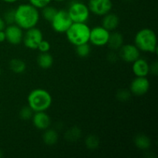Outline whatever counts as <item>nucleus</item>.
Wrapping results in <instances>:
<instances>
[{"label": "nucleus", "instance_id": "1", "mask_svg": "<svg viewBox=\"0 0 158 158\" xmlns=\"http://www.w3.org/2000/svg\"><path fill=\"white\" fill-rule=\"evenodd\" d=\"M40 14L38 9L29 3L21 4L15 9V24L23 30H27L37 26Z\"/></svg>", "mask_w": 158, "mask_h": 158}, {"label": "nucleus", "instance_id": "2", "mask_svg": "<svg viewBox=\"0 0 158 158\" xmlns=\"http://www.w3.org/2000/svg\"><path fill=\"white\" fill-rule=\"evenodd\" d=\"M134 45L140 52L156 53L157 52V39L155 32L149 28H143L136 33Z\"/></svg>", "mask_w": 158, "mask_h": 158}, {"label": "nucleus", "instance_id": "3", "mask_svg": "<svg viewBox=\"0 0 158 158\" xmlns=\"http://www.w3.org/2000/svg\"><path fill=\"white\" fill-rule=\"evenodd\" d=\"M28 106L33 112L46 111L51 106L52 98L46 89L42 88L34 89L29 94L27 97Z\"/></svg>", "mask_w": 158, "mask_h": 158}, {"label": "nucleus", "instance_id": "4", "mask_svg": "<svg viewBox=\"0 0 158 158\" xmlns=\"http://www.w3.org/2000/svg\"><path fill=\"white\" fill-rule=\"evenodd\" d=\"M65 33L68 41L77 46L89 43L90 28L86 23H73Z\"/></svg>", "mask_w": 158, "mask_h": 158}, {"label": "nucleus", "instance_id": "5", "mask_svg": "<svg viewBox=\"0 0 158 158\" xmlns=\"http://www.w3.org/2000/svg\"><path fill=\"white\" fill-rule=\"evenodd\" d=\"M67 12L73 23H86L90 15L87 5L80 1L73 2L69 5Z\"/></svg>", "mask_w": 158, "mask_h": 158}, {"label": "nucleus", "instance_id": "6", "mask_svg": "<svg viewBox=\"0 0 158 158\" xmlns=\"http://www.w3.org/2000/svg\"><path fill=\"white\" fill-rule=\"evenodd\" d=\"M51 26L55 32L58 33H65L72 25L73 22L65 9L57 11L56 14L50 22Z\"/></svg>", "mask_w": 158, "mask_h": 158}, {"label": "nucleus", "instance_id": "7", "mask_svg": "<svg viewBox=\"0 0 158 158\" xmlns=\"http://www.w3.org/2000/svg\"><path fill=\"white\" fill-rule=\"evenodd\" d=\"M43 40V34L41 29L36 26L26 30L23 39V43L27 49L35 50L38 48L40 42Z\"/></svg>", "mask_w": 158, "mask_h": 158}, {"label": "nucleus", "instance_id": "8", "mask_svg": "<svg viewBox=\"0 0 158 158\" xmlns=\"http://www.w3.org/2000/svg\"><path fill=\"white\" fill-rule=\"evenodd\" d=\"M110 35V32L102 26H95L90 29L89 43L99 47L106 46L109 41Z\"/></svg>", "mask_w": 158, "mask_h": 158}, {"label": "nucleus", "instance_id": "9", "mask_svg": "<svg viewBox=\"0 0 158 158\" xmlns=\"http://www.w3.org/2000/svg\"><path fill=\"white\" fill-rule=\"evenodd\" d=\"M88 8L89 12L98 16H103L110 12L113 8L111 0H89Z\"/></svg>", "mask_w": 158, "mask_h": 158}, {"label": "nucleus", "instance_id": "10", "mask_svg": "<svg viewBox=\"0 0 158 158\" xmlns=\"http://www.w3.org/2000/svg\"><path fill=\"white\" fill-rule=\"evenodd\" d=\"M150 81L147 77H136L130 85V92L135 96H143L150 89Z\"/></svg>", "mask_w": 158, "mask_h": 158}, {"label": "nucleus", "instance_id": "11", "mask_svg": "<svg viewBox=\"0 0 158 158\" xmlns=\"http://www.w3.org/2000/svg\"><path fill=\"white\" fill-rule=\"evenodd\" d=\"M119 57L126 63H134L140 57V51L134 44L123 45L119 49Z\"/></svg>", "mask_w": 158, "mask_h": 158}, {"label": "nucleus", "instance_id": "12", "mask_svg": "<svg viewBox=\"0 0 158 158\" xmlns=\"http://www.w3.org/2000/svg\"><path fill=\"white\" fill-rule=\"evenodd\" d=\"M5 34H6V40L9 43L12 45H19L23 42V29H21L16 24L8 25L6 29H4Z\"/></svg>", "mask_w": 158, "mask_h": 158}, {"label": "nucleus", "instance_id": "13", "mask_svg": "<svg viewBox=\"0 0 158 158\" xmlns=\"http://www.w3.org/2000/svg\"><path fill=\"white\" fill-rule=\"evenodd\" d=\"M32 120L34 127L40 131H45L48 129L51 124V119L46 111L34 112Z\"/></svg>", "mask_w": 158, "mask_h": 158}, {"label": "nucleus", "instance_id": "14", "mask_svg": "<svg viewBox=\"0 0 158 158\" xmlns=\"http://www.w3.org/2000/svg\"><path fill=\"white\" fill-rule=\"evenodd\" d=\"M132 63V71L136 77H148L150 73V64L146 60L140 57Z\"/></svg>", "mask_w": 158, "mask_h": 158}, {"label": "nucleus", "instance_id": "15", "mask_svg": "<svg viewBox=\"0 0 158 158\" xmlns=\"http://www.w3.org/2000/svg\"><path fill=\"white\" fill-rule=\"evenodd\" d=\"M119 23H120V19L118 15L110 12L103 15L102 19V26L110 32L115 30L118 27Z\"/></svg>", "mask_w": 158, "mask_h": 158}, {"label": "nucleus", "instance_id": "16", "mask_svg": "<svg viewBox=\"0 0 158 158\" xmlns=\"http://www.w3.org/2000/svg\"><path fill=\"white\" fill-rule=\"evenodd\" d=\"M37 64L40 68L44 69H49L53 65L54 60L52 56L48 52H41L37 57Z\"/></svg>", "mask_w": 158, "mask_h": 158}, {"label": "nucleus", "instance_id": "17", "mask_svg": "<svg viewBox=\"0 0 158 158\" xmlns=\"http://www.w3.org/2000/svg\"><path fill=\"white\" fill-rule=\"evenodd\" d=\"M123 45V36L121 33L118 32H114L110 33L107 46L112 50H119Z\"/></svg>", "mask_w": 158, "mask_h": 158}, {"label": "nucleus", "instance_id": "18", "mask_svg": "<svg viewBox=\"0 0 158 158\" xmlns=\"http://www.w3.org/2000/svg\"><path fill=\"white\" fill-rule=\"evenodd\" d=\"M59 140V134L56 131L53 129L45 130L43 134V140L44 143L48 146H52L56 144Z\"/></svg>", "mask_w": 158, "mask_h": 158}, {"label": "nucleus", "instance_id": "19", "mask_svg": "<svg viewBox=\"0 0 158 158\" xmlns=\"http://www.w3.org/2000/svg\"><path fill=\"white\" fill-rule=\"evenodd\" d=\"M134 144L138 149L142 150V151H146L148 150L151 146V140L150 137L144 134H137L134 137Z\"/></svg>", "mask_w": 158, "mask_h": 158}, {"label": "nucleus", "instance_id": "20", "mask_svg": "<svg viewBox=\"0 0 158 158\" xmlns=\"http://www.w3.org/2000/svg\"><path fill=\"white\" fill-rule=\"evenodd\" d=\"M9 68L14 73L21 74L26 71V64L20 59H12L9 62Z\"/></svg>", "mask_w": 158, "mask_h": 158}, {"label": "nucleus", "instance_id": "21", "mask_svg": "<svg viewBox=\"0 0 158 158\" xmlns=\"http://www.w3.org/2000/svg\"><path fill=\"white\" fill-rule=\"evenodd\" d=\"M57 11H58V9H56L55 7L48 5L46 7L42 9V15H43V19H44L45 20H46V21L50 23L51 20L53 19V17L55 16V15L56 14Z\"/></svg>", "mask_w": 158, "mask_h": 158}, {"label": "nucleus", "instance_id": "22", "mask_svg": "<svg viewBox=\"0 0 158 158\" xmlns=\"http://www.w3.org/2000/svg\"><path fill=\"white\" fill-rule=\"evenodd\" d=\"M91 52V48L89 43H83L76 46V53L82 58L88 56Z\"/></svg>", "mask_w": 158, "mask_h": 158}, {"label": "nucleus", "instance_id": "23", "mask_svg": "<svg viewBox=\"0 0 158 158\" xmlns=\"http://www.w3.org/2000/svg\"><path fill=\"white\" fill-rule=\"evenodd\" d=\"M81 136V131L77 127L70 128L67 132L65 134V138L69 141H76L80 139Z\"/></svg>", "mask_w": 158, "mask_h": 158}, {"label": "nucleus", "instance_id": "24", "mask_svg": "<svg viewBox=\"0 0 158 158\" xmlns=\"http://www.w3.org/2000/svg\"><path fill=\"white\" fill-rule=\"evenodd\" d=\"M85 144L88 149L95 150L97 149L100 144L98 137L94 135H89L85 140Z\"/></svg>", "mask_w": 158, "mask_h": 158}, {"label": "nucleus", "instance_id": "25", "mask_svg": "<svg viewBox=\"0 0 158 158\" xmlns=\"http://www.w3.org/2000/svg\"><path fill=\"white\" fill-rule=\"evenodd\" d=\"M34 112L29 106H23L19 111V117L21 120H28L32 119Z\"/></svg>", "mask_w": 158, "mask_h": 158}, {"label": "nucleus", "instance_id": "26", "mask_svg": "<svg viewBox=\"0 0 158 158\" xmlns=\"http://www.w3.org/2000/svg\"><path fill=\"white\" fill-rule=\"evenodd\" d=\"M3 19L6 25H11L15 23V9H9L3 15Z\"/></svg>", "mask_w": 158, "mask_h": 158}, {"label": "nucleus", "instance_id": "27", "mask_svg": "<svg viewBox=\"0 0 158 158\" xmlns=\"http://www.w3.org/2000/svg\"><path fill=\"white\" fill-rule=\"evenodd\" d=\"M131 93L130 92V90L126 89H122L117 92V98L119 101L121 102H125L127 100H129L131 98Z\"/></svg>", "mask_w": 158, "mask_h": 158}, {"label": "nucleus", "instance_id": "28", "mask_svg": "<svg viewBox=\"0 0 158 158\" xmlns=\"http://www.w3.org/2000/svg\"><path fill=\"white\" fill-rule=\"evenodd\" d=\"M52 0H29V4L33 6L38 9H42L43 8L46 7V6L49 5Z\"/></svg>", "mask_w": 158, "mask_h": 158}, {"label": "nucleus", "instance_id": "29", "mask_svg": "<svg viewBox=\"0 0 158 158\" xmlns=\"http://www.w3.org/2000/svg\"><path fill=\"white\" fill-rule=\"evenodd\" d=\"M50 43H49L47 40H45L44 39H43V40L40 42V44H39L37 49H38L40 52H48L49 51V49H50Z\"/></svg>", "mask_w": 158, "mask_h": 158}, {"label": "nucleus", "instance_id": "30", "mask_svg": "<svg viewBox=\"0 0 158 158\" xmlns=\"http://www.w3.org/2000/svg\"><path fill=\"white\" fill-rule=\"evenodd\" d=\"M150 73L154 75L157 76L158 73V64L157 62H154L152 64L150 65Z\"/></svg>", "mask_w": 158, "mask_h": 158}, {"label": "nucleus", "instance_id": "31", "mask_svg": "<svg viewBox=\"0 0 158 158\" xmlns=\"http://www.w3.org/2000/svg\"><path fill=\"white\" fill-rule=\"evenodd\" d=\"M117 59H118V56L114 52H110L108 56V60L110 62H116Z\"/></svg>", "mask_w": 158, "mask_h": 158}, {"label": "nucleus", "instance_id": "32", "mask_svg": "<svg viewBox=\"0 0 158 158\" xmlns=\"http://www.w3.org/2000/svg\"><path fill=\"white\" fill-rule=\"evenodd\" d=\"M6 23H5L4 19L0 17V31L4 30V29H6Z\"/></svg>", "mask_w": 158, "mask_h": 158}, {"label": "nucleus", "instance_id": "33", "mask_svg": "<svg viewBox=\"0 0 158 158\" xmlns=\"http://www.w3.org/2000/svg\"><path fill=\"white\" fill-rule=\"evenodd\" d=\"M6 41V34H5L4 30L0 31V43Z\"/></svg>", "mask_w": 158, "mask_h": 158}, {"label": "nucleus", "instance_id": "34", "mask_svg": "<svg viewBox=\"0 0 158 158\" xmlns=\"http://www.w3.org/2000/svg\"><path fill=\"white\" fill-rule=\"evenodd\" d=\"M2 2H6V3H15L18 0H2Z\"/></svg>", "mask_w": 158, "mask_h": 158}, {"label": "nucleus", "instance_id": "35", "mask_svg": "<svg viewBox=\"0 0 158 158\" xmlns=\"http://www.w3.org/2000/svg\"><path fill=\"white\" fill-rule=\"evenodd\" d=\"M2 157H3V153H2V151L0 150V158H2Z\"/></svg>", "mask_w": 158, "mask_h": 158}, {"label": "nucleus", "instance_id": "36", "mask_svg": "<svg viewBox=\"0 0 158 158\" xmlns=\"http://www.w3.org/2000/svg\"><path fill=\"white\" fill-rule=\"evenodd\" d=\"M54 1H56V2H63V1H65V0H54Z\"/></svg>", "mask_w": 158, "mask_h": 158}, {"label": "nucleus", "instance_id": "37", "mask_svg": "<svg viewBox=\"0 0 158 158\" xmlns=\"http://www.w3.org/2000/svg\"><path fill=\"white\" fill-rule=\"evenodd\" d=\"M1 73H2V70H1V69H0V75H1Z\"/></svg>", "mask_w": 158, "mask_h": 158}, {"label": "nucleus", "instance_id": "38", "mask_svg": "<svg viewBox=\"0 0 158 158\" xmlns=\"http://www.w3.org/2000/svg\"><path fill=\"white\" fill-rule=\"evenodd\" d=\"M124 1H131V0H124Z\"/></svg>", "mask_w": 158, "mask_h": 158}]
</instances>
